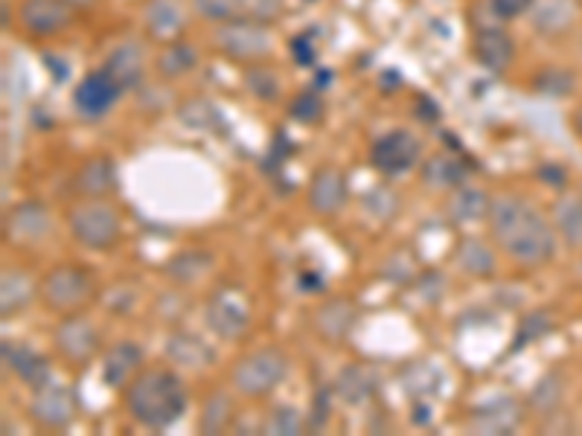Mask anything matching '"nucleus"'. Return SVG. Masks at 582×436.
Masks as SVG:
<instances>
[{
    "instance_id": "6ab92c4d",
    "label": "nucleus",
    "mask_w": 582,
    "mask_h": 436,
    "mask_svg": "<svg viewBox=\"0 0 582 436\" xmlns=\"http://www.w3.org/2000/svg\"><path fill=\"white\" fill-rule=\"evenodd\" d=\"M143 30H146L149 38L160 44L175 42L187 30V9H183L181 0H146Z\"/></svg>"
},
{
    "instance_id": "e433bc0d",
    "label": "nucleus",
    "mask_w": 582,
    "mask_h": 436,
    "mask_svg": "<svg viewBox=\"0 0 582 436\" xmlns=\"http://www.w3.org/2000/svg\"><path fill=\"white\" fill-rule=\"evenodd\" d=\"M289 114L294 116L298 123H317V120L324 116V102H321V97H317L315 91L300 93V97L294 99Z\"/></svg>"
},
{
    "instance_id": "c9c22d12",
    "label": "nucleus",
    "mask_w": 582,
    "mask_h": 436,
    "mask_svg": "<svg viewBox=\"0 0 582 436\" xmlns=\"http://www.w3.org/2000/svg\"><path fill=\"white\" fill-rule=\"evenodd\" d=\"M553 222H557V231L566 236V242L580 247L582 245V201L580 198H566L559 201L557 210H553Z\"/></svg>"
},
{
    "instance_id": "79ce46f5",
    "label": "nucleus",
    "mask_w": 582,
    "mask_h": 436,
    "mask_svg": "<svg viewBox=\"0 0 582 436\" xmlns=\"http://www.w3.org/2000/svg\"><path fill=\"white\" fill-rule=\"evenodd\" d=\"M303 3H317V0H303Z\"/></svg>"
},
{
    "instance_id": "cd10ccee",
    "label": "nucleus",
    "mask_w": 582,
    "mask_h": 436,
    "mask_svg": "<svg viewBox=\"0 0 582 436\" xmlns=\"http://www.w3.org/2000/svg\"><path fill=\"white\" fill-rule=\"evenodd\" d=\"M455 262H458L460 271L466 277H478V280H486L495 273V250H492L486 242L481 239H463L455 250Z\"/></svg>"
},
{
    "instance_id": "423d86ee",
    "label": "nucleus",
    "mask_w": 582,
    "mask_h": 436,
    "mask_svg": "<svg viewBox=\"0 0 582 436\" xmlns=\"http://www.w3.org/2000/svg\"><path fill=\"white\" fill-rule=\"evenodd\" d=\"M213 44H216L222 56H227L231 62H239L245 67L266 62L271 56V49H275L271 30H268L266 21H257V18H236V21L219 24Z\"/></svg>"
},
{
    "instance_id": "c756f323",
    "label": "nucleus",
    "mask_w": 582,
    "mask_h": 436,
    "mask_svg": "<svg viewBox=\"0 0 582 436\" xmlns=\"http://www.w3.org/2000/svg\"><path fill=\"white\" fill-rule=\"evenodd\" d=\"M335 390H338V395H342L347 404L367 402V399L376 393L373 370L365 367V364H349V367L342 370L338 381H335Z\"/></svg>"
},
{
    "instance_id": "dca6fc26",
    "label": "nucleus",
    "mask_w": 582,
    "mask_h": 436,
    "mask_svg": "<svg viewBox=\"0 0 582 436\" xmlns=\"http://www.w3.org/2000/svg\"><path fill=\"white\" fill-rule=\"evenodd\" d=\"M358 321L356 300L338 294L329 297L312 312V329L326 340V344H342Z\"/></svg>"
},
{
    "instance_id": "5701e85b",
    "label": "nucleus",
    "mask_w": 582,
    "mask_h": 436,
    "mask_svg": "<svg viewBox=\"0 0 582 436\" xmlns=\"http://www.w3.org/2000/svg\"><path fill=\"white\" fill-rule=\"evenodd\" d=\"M3 364L33 390H38L53 379L51 364L44 361L42 355L30 349V346L12 344V340H3Z\"/></svg>"
},
{
    "instance_id": "2f4dec72",
    "label": "nucleus",
    "mask_w": 582,
    "mask_h": 436,
    "mask_svg": "<svg viewBox=\"0 0 582 436\" xmlns=\"http://www.w3.org/2000/svg\"><path fill=\"white\" fill-rule=\"evenodd\" d=\"M210 268H213V254L192 247V250L172 256V262L167 265V277L181 286H190V282H199Z\"/></svg>"
},
{
    "instance_id": "ea45409f",
    "label": "nucleus",
    "mask_w": 582,
    "mask_h": 436,
    "mask_svg": "<svg viewBox=\"0 0 582 436\" xmlns=\"http://www.w3.org/2000/svg\"><path fill=\"white\" fill-rule=\"evenodd\" d=\"M326 420H329V399H326V393L321 390L317 399H312V420H309V425H312V428H324Z\"/></svg>"
},
{
    "instance_id": "aec40b11",
    "label": "nucleus",
    "mask_w": 582,
    "mask_h": 436,
    "mask_svg": "<svg viewBox=\"0 0 582 436\" xmlns=\"http://www.w3.org/2000/svg\"><path fill=\"white\" fill-rule=\"evenodd\" d=\"M522 422V402L513 395H495L478 404L469 416V428L478 434H513Z\"/></svg>"
},
{
    "instance_id": "f3484780",
    "label": "nucleus",
    "mask_w": 582,
    "mask_h": 436,
    "mask_svg": "<svg viewBox=\"0 0 582 436\" xmlns=\"http://www.w3.org/2000/svg\"><path fill=\"white\" fill-rule=\"evenodd\" d=\"M70 190L76 198H111L120 190V172H116L114 157L97 155L88 157L79 169H76Z\"/></svg>"
},
{
    "instance_id": "7ed1b4c3",
    "label": "nucleus",
    "mask_w": 582,
    "mask_h": 436,
    "mask_svg": "<svg viewBox=\"0 0 582 436\" xmlns=\"http://www.w3.org/2000/svg\"><path fill=\"white\" fill-rule=\"evenodd\" d=\"M67 231L88 250H114L123 236V215L109 198H79L67 210Z\"/></svg>"
},
{
    "instance_id": "f8f14e48",
    "label": "nucleus",
    "mask_w": 582,
    "mask_h": 436,
    "mask_svg": "<svg viewBox=\"0 0 582 436\" xmlns=\"http://www.w3.org/2000/svg\"><path fill=\"white\" fill-rule=\"evenodd\" d=\"M125 93V88L116 82L114 76L100 67V70H91L85 76L82 82L74 88V108L76 114L85 116V120H100L111 111V108L120 102V97Z\"/></svg>"
},
{
    "instance_id": "f03ea898",
    "label": "nucleus",
    "mask_w": 582,
    "mask_h": 436,
    "mask_svg": "<svg viewBox=\"0 0 582 436\" xmlns=\"http://www.w3.org/2000/svg\"><path fill=\"white\" fill-rule=\"evenodd\" d=\"M123 404L141 428L167 431L183 420L190 393L172 367H149L123 390Z\"/></svg>"
},
{
    "instance_id": "473e14b6",
    "label": "nucleus",
    "mask_w": 582,
    "mask_h": 436,
    "mask_svg": "<svg viewBox=\"0 0 582 436\" xmlns=\"http://www.w3.org/2000/svg\"><path fill=\"white\" fill-rule=\"evenodd\" d=\"M245 88L259 102H277V97L283 91V82H280V74L275 67H268L266 62H257V65L245 67Z\"/></svg>"
},
{
    "instance_id": "a878e982",
    "label": "nucleus",
    "mask_w": 582,
    "mask_h": 436,
    "mask_svg": "<svg viewBox=\"0 0 582 436\" xmlns=\"http://www.w3.org/2000/svg\"><path fill=\"white\" fill-rule=\"evenodd\" d=\"M199 67V49L192 47L190 42H183V38H175V42L164 44L155 58V70H158L164 79H183V76H190L192 70Z\"/></svg>"
},
{
    "instance_id": "ddd939ff",
    "label": "nucleus",
    "mask_w": 582,
    "mask_h": 436,
    "mask_svg": "<svg viewBox=\"0 0 582 436\" xmlns=\"http://www.w3.org/2000/svg\"><path fill=\"white\" fill-rule=\"evenodd\" d=\"M370 160L382 175H402L423 160V143L405 128H396L373 143Z\"/></svg>"
},
{
    "instance_id": "7c9ffc66",
    "label": "nucleus",
    "mask_w": 582,
    "mask_h": 436,
    "mask_svg": "<svg viewBox=\"0 0 582 436\" xmlns=\"http://www.w3.org/2000/svg\"><path fill=\"white\" fill-rule=\"evenodd\" d=\"M466 175H469L466 166L455 155H434L423 166V181L434 190H458V187H463Z\"/></svg>"
},
{
    "instance_id": "1a4fd4ad",
    "label": "nucleus",
    "mask_w": 582,
    "mask_h": 436,
    "mask_svg": "<svg viewBox=\"0 0 582 436\" xmlns=\"http://www.w3.org/2000/svg\"><path fill=\"white\" fill-rule=\"evenodd\" d=\"M79 416V399H76L74 388L58 384V381H47L38 390H33L30 399V420L35 425H42L47 431H67Z\"/></svg>"
},
{
    "instance_id": "b1692460",
    "label": "nucleus",
    "mask_w": 582,
    "mask_h": 436,
    "mask_svg": "<svg viewBox=\"0 0 582 436\" xmlns=\"http://www.w3.org/2000/svg\"><path fill=\"white\" fill-rule=\"evenodd\" d=\"M38 297V282L24 268H3L0 277V312L3 317H15Z\"/></svg>"
},
{
    "instance_id": "4be33fe9",
    "label": "nucleus",
    "mask_w": 582,
    "mask_h": 436,
    "mask_svg": "<svg viewBox=\"0 0 582 436\" xmlns=\"http://www.w3.org/2000/svg\"><path fill=\"white\" fill-rule=\"evenodd\" d=\"M146 65H149V58H146V49H143L141 42H123L116 44L114 49L105 58V70L114 76L116 82L123 85L125 91H132L137 85L143 82V74H146Z\"/></svg>"
},
{
    "instance_id": "f257e3e1",
    "label": "nucleus",
    "mask_w": 582,
    "mask_h": 436,
    "mask_svg": "<svg viewBox=\"0 0 582 436\" xmlns=\"http://www.w3.org/2000/svg\"><path fill=\"white\" fill-rule=\"evenodd\" d=\"M486 224H490L492 242L504 250V256L524 268H539L557 250L553 227L527 198H495Z\"/></svg>"
},
{
    "instance_id": "72a5a7b5",
    "label": "nucleus",
    "mask_w": 582,
    "mask_h": 436,
    "mask_svg": "<svg viewBox=\"0 0 582 436\" xmlns=\"http://www.w3.org/2000/svg\"><path fill=\"white\" fill-rule=\"evenodd\" d=\"M195 15L210 24H227L236 18H248V0H190Z\"/></svg>"
},
{
    "instance_id": "4c0bfd02",
    "label": "nucleus",
    "mask_w": 582,
    "mask_h": 436,
    "mask_svg": "<svg viewBox=\"0 0 582 436\" xmlns=\"http://www.w3.org/2000/svg\"><path fill=\"white\" fill-rule=\"evenodd\" d=\"M536 0H490V12L499 21H516V18L527 15Z\"/></svg>"
},
{
    "instance_id": "412c9836",
    "label": "nucleus",
    "mask_w": 582,
    "mask_h": 436,
    "mask_svg": "<svg viewBox=\"0 0 582 436\" xmlns=\"http://www.w3.org/2000/svg\"><path fill=\"white\" fill-rule=\"evenodd\" d=\"M577 0H536L530 9L533 30L545 38H557L577 24Z\"/></svg>"
},
{
    "instance_id": "4468645a",
    "label": "nucleus",
    "mask_w": 582,
    "mask_h": 436,
    "mask_svg": "<svg viewBox=\"0 0 582 436\" xmlns=\"http://www.w3.org/2000/svg\"><path fill=\"white\" fill-rule=\"evenodd\" d=\"M472 53L478 65L490 74H507L516 62V42L501 24H486L474 33Z\"/></svg>"
},
{
    "instance_id": "a19ab883",
    "label": "nucleus",
    "mask_w": 582,
    "mask_h": 436,
    "mask_svg": "<svg viewBox=\"0 0 582 436\" xmlns=\"http://www.w3.org/2000/svg\"><path fill=\"white\" fill-rule=\"evenodd\" d=\"M67 3H70V7H74L76 12H85V9L97 7V0H67Z\"/></svg>"
},
{
    "instance_id": "58836bf2",
    "label": "nucleus",
    "mask_w": 582,
    "mask_h": 436,
    "mask_svg": "<svg viewBox=\"0 0 582 436\" xmlns=\"http://www.w3.org/2000/svg\"><path fill=\"white\" fill-rule=\"evenodd\" d=\"M283 12V0H248V18L257 21H275Z\"/></svg>"
},
{
    "instance_id": "c85d7f7f",
    "label": "nucleus",
    "mask_w": 582,
    "mask_h": 436,
    "mask_svg": "<svg viewBox=\"0 0 582 436\" xmlns=\"http://www.w3.org/2000/svg\"><path fill=\"white\" fill-rule=\"evenodd\" d=\"M233 420H236V404H233L231 393L213 390L204 399V407L199 413L201 434H225V431H231Z\"/></svg>"
},
{
    "instance_id": "20e7f679",
    "label": "nucleus",
    "mask_w": 582,
    "mask_h": 436,
    "mask_svg": "<svg viewBox=\"0 0 582 436\" xmlns=\"http://www.w3.org/2000/svg\"><path fill=\"white\" fill-rule=\"evenodd\" d=\"M289 376V355L280 346H259L242 355L231 370V388L245 399H266Z\"/></svg>"
},
{
    "instance_id": "9b49d317",
    "label": "nucleus",
    "mask_w": 582,
    "mask_h": 436,
    "mask_svg": "<svg viewBox=\"0 0 582 436\" xmlns=\"http://www.w3.org/2000/svg\"><path fill=\"white\" fill-rule=\"evenodd\" d=\"M53 233V213L51 206L42 204V201H21L7 213V222H3V236L7 242L18 247H35L42 245L47 236Z\"/></svg>"
},
{
    "instance_id": "39448f33",
    "label": "nucleus",
    "mask_w": 582,
    "mask_h": 436,
    "mask_svg": "<svg viewBox=\"0 0 582 436\" xmlns=\"http://www.w3.org/2000/svg\"><path fill=\"white\" fill-rule=\"evenodd\" d=\"M97 297V280L82 265H56L38 282V300L53 314L65 317L88 309Z\"/></svg>"
},
{
    "instance_id": "393cba45",
    "label": "nucleus",
    "mask_w": 582,
    "mask_h": 436,
    "mask_svg": "<svg viewBox=\"0 0 582 436\" xmlns=\"http://www.w3.org/2000/svg\"><path fill=\"white\" fill-rule=\"evenodd\" d=\"M167 358L175 367H187V370H199L213 364V349L208 340H201L192 332H172L167 340Z\"/></svg>"
},
{
    "instance_id": "bb28decb",
    "label": "nucleus",
    "mask_w": 582,
    "mask_h": 436,
    "mask_svg": "<svg viewBox=\"0 0 582 436\" xmlns=\"http://www.w3.org/2000/svg\"><path fill=\"white\" fill-rule=\"evenodd\" d=\"M490 206L492 198L486 195L478 187H458L455 195H451L449 206H446V213L455 224H474L481 222V219H490Z\"/></svg>"
},
{
    "instance_id": "6e6552de",
    "label": "nucleus",
    "mask_w": 582,
    "mask_h": 436,
    "mask_svg": "<svg viewBox=\"0 0 582 436\" xmlns=\"http://www.w3.org/2000/svg\"><path fill=\"white\" fill-rule=\"evenodd\" d=\"M204 321L222 340H239L254 323L250 300L239 286H222L208 297L204 305Z\"/></svg>"
},
{
    "instance_id": "0eeeda50",
    "label": "nucleus",
    "mask_w": 582,
    "mask_h": 436,
    "mask_svg": "<svg viewBox=\"0 0 582 436\" xmlns=\"http://www.w3.org/2000/svg\"><path fill=\"white\" fill-rule=\"evenodd\" d=\"M53 346L67 367L85 370L102 353V332L85 312L65 314L53 329Z\"/></svg>"
},
{
    "instance_id": "f704fd0d",
    "label": "nucleus",
    "mask_w": 582,
    "mask_h": 436,
    "mask_svg": "<svg viewBox=\"0 0 582 436\" xmlns=\"http://www.w3.org/2000/svg\"><path fill=\"white\" fill-rule=\"evenodd\" d=\"M309 428V420L294 407V404H277L275 411L268 413L266 434L275 436H298Z\"/></svg>"
},
{
    "instance_id": "9d476101",
    "label": "nucleus",
    "mask_w": 582,
    "mask_h": 436,
    "mask_svg": "<svg viewBox=\"0 0 582 436\" xmlns=\"http://www.w3.org/2000/svg\"><path fill=\"white\" fill-rule=\"evenodd\" d=\"M76 9L67 0H21L18 24L30 38H56L74 26Z\"/></svg>"
},
{
    "instance_id": "2eb2a0df",
    "label": "nucleus",
    "mask_w": 582,
    "mask_h": 436,
    "mask_svg": "<svg viewBox=\"0 0 582 436\" xmlns=\"http://www.w3.org/2000/svg\"><path fill=\"white\" fill-rule=\"evenodd\" d=\"M306 198L317 215H338L349 201L347 175L338 166H321L309 181Z\"/></svg>"
},
{
    "instance_id": "a211bd4d",
    "label": "nucleus",
    "mask_w": 582,
    "mask_h": 436,
    "mask_svg": "<svg viewBox=\"0 0 582 436\" xmlns=\"http://www.w3.org/2000/svg\"><path fill=\"white\" fill-rule=\"evenodd\" d=\"M146 355L143 346L134 340H120L102 358V384L111 390H125L146 367Z\"/></svg>"
}]
</instances>
